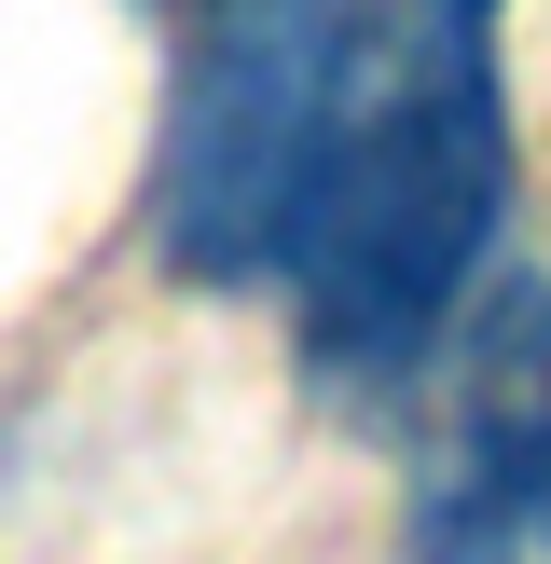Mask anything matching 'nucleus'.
I'll return each instance as SVG.
<instances>
[{"instance_id": "obj_1", "label": "nucleus", "mask_w": 551, "mask_h": 564, "mask_svg": "<svg viewBox=\"0 0 551 564\" xmlns=\"http://www.w3.org/2000/svg\"><path fill=\"white\" fill-rule=\"evenodd\" d=\"M510 207V110H496V0H386L345 14V83H331L317 165L276 262L303 275L317 372L386 386L441 345L468 262Z\"/></svg>"}, {"instance_id": "obj_3", "label": "nucleus", "mask_w": 551, "mask_h": 564, "mask_svg": "<svg viewBox=\"0 0 551 564\" xmlns=\"http://www.w3.org/2000/svg\"><path fill=\"white\" fill-rule=\"evenodd\" d=\"M413 564H551V290L510 275L455 330V400L413 496Z\"/></svg>"}, {"instance_id": "obj_2", "label": "nucleus", "mask_w": 551, "mask_h": 564, "mask_svg": "<svg viewBox=\"0 0 551 564\" xmlns=\"http://www.w3.org/2000/svg\"><path fill=\"white\" fill-rule=\"evenodd\" d=\"M331 83H345V0H207V55L152 165V235L180 275H262L290 248Z\"/></svg>"}]
</instances>
